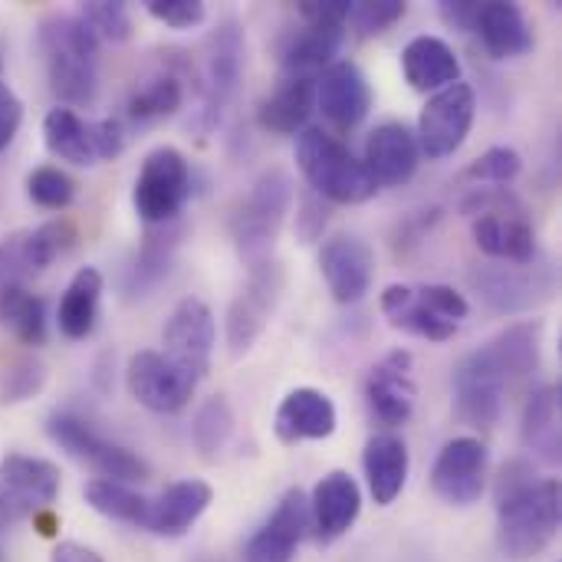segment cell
<instances>
[{"label":"cell","mask_w":562,"mask_h":562,"mask_svg":"<svg viewBox=\"0 0 562 562\" xmlns=\"http://www.w3.org/2000/svg\"><path fill=\"white\" fill-rule=\"evenodd\" d=\"M543 323L527 319L501 329L481 349L468 352L454 369L458 415L474 428H494L504 412V395L540 369Z\"/></svg>","instance_id":"cell-1"},{"label":"cell","mask_w":562,"mask_h":562,"mask_svg":"<svg viewBox=\"0 0 562 562\" xmlns=\"http://www.w3.org/2000/svg\"><path fill=\"white\" fill-rule=\"evenodd\" d=\"M560 481L510 461L497 481V547L510 562L537 560L560 533Z\"/></svg>","instance_id":"cell-2"},{"label":"cell","mask_w":562,"mask_h":562,"mask_svg":"<svg viewBox=\"0 0 562 562\" xmlns=\"http://www.w3.org/2000/svg\"><path fill=\"white\" fill-rule=\"evenodd\" d=\"M40 49L53 95L69 105H89L99 92V40L79 13H49L40 23Z\"/></svg>","instance_id":"cell-3"},{"label":"cell","mask_w":562,"mask_h":562,"mask_svg":"<svg viewBox=\"0 0 562 562\" xmlns=\"http://www.w3.org/2000/svg\"><path fill=\"white\" fill-rule=\"evenodd\" d=\"M461 211L471 217V234L477 250L497 263H533L537 260V231L517 194L507 188H474Z\"/></svg>","instance_id":"cell-4"},{"label":"cell","mask_w":562,"mask_h":562,"mask_svg":"<svg viewBox=\"0 0 562 562\" xmlns=\"http://www.w3.org/2000/svg\"><path fill=\"white\" fill-rule=\"evenodd\" d=\"M296 165L316 198L326 204H366L379 194L369 168L326 128H303L296 135Z\"/></svg>","instance_id":"cell-5"},{"label":"cell","mask_w":562,"mask_h":562,"mask_svg":"<svg viewBox=\"0 0 562 562\" xmlns=\"http://www.w3.org/2000/svg\"><path fill=\"white\" fill-rule=\"evenodd\" d=\"M290 207H293V181L283 168L263 171L240 198V204L231 214V240L250 267L270 260V250L280 240Z\"/></svg>","instance_id":"cell-6"},{"label":"cell","mask_w":562,"mask_h":562,"mask_svg":"<svg viewBox=\"0 0 562 562\" xmlns=\"http://www.w3.org/2000/svg\"><path fill=\"white\" fill-rule=\"evenodd\" d=\"M300 26L286 30L277 53L290 76H313L336 63L346 30L349 0H303L296 3Z\"/></svg>","instance_id":"cell-7"},{"label":"cell","mask_w":562,"mask_h":562,"mask_svg":"<svg viewBox=\"0 0 562 562\" xmlns=\"http://www.w3.org/2000/svg\"><path fill=\"white\" fill-rule=\"evenodd\" d=\"M191 198V168L188 158L171 148L158 145L145 155L135 184H132V207L142 224L165 227L175 224Z\"/></svg>","instance_id":"cell-8"},{"label":"cell","mask_w":562,"mask_h":562,"mask_svg":"<svg viewBox=\"0 0 562 562\" xmlns=\"http://www.w3.org/2000/svg\"><path fill=\"white\" fill-rule=\"evenodd\" d=\"M46 435L49 441L66 451L72 461L92 468L102 481H115V484H138L148 477V464L128 451L125 445L109 441L105 435H99L89 422L69 415V412H56L46 418Z\"/></svg>","instance_id":"cell-9"},{"label":"cell","mask_w":562,"mask_h":562,"mask_svg":"<svg viewBox=\"0 0 562 562\" xmlns=\"http://www.w3.org/2000/svg\"><path fill=\"white\" fill-rule=\"evenodd\" d=\"M59 468L30 454H7L0 461V543L3 537L43 514L59 497Z\"/></svg>","instance_id":"cell-10"},{"label":"cell","mask_w":562,"mask_h":562,"mask_svg":"<svg viewBox=\"0 0 562 562\" xmlns=\"http://www.w3.org/2000/svg\"><path fill=\"white\" fill-rule=\"evenodd\" d=\"M43 142L49 155L76 168H92L99 161L119 158L125 148V125L119 119L86 122L66 105H56L43 119Z\"/></svg>","instance_id":"cell-11"},{"label":"cell","mask_w":562,"mask_h":562,"mask_svg":"<svg viewBox=\"0 0 562 562\" xmlns=\"http://www.w3.org/2000/svg\"><path fill=\"white\" fill-rule=\"evenodd\" d=\"M283 286H286V270L280 260H263V263H254L244 286L237 290L231 310H227V349L234 359L247 356L257 339L267 333L277 306H280V296H283Z\"/></svg>","instance_id":"cell-12"},{"label":"cell","mask_w":562,"mask_h":562,"mask_svg":"<svg viewBox=\"0 0 562 562\" xmlns=\"http://www.w3.org/2000/svg\"><path fill=\"white\" fill-rule=\"evenodd\" d=\"M76 244V224L69 217H53L36 227H23L0 240V290L26 286L46 273Z\"/></svg>","instance_id":"cell-13"},{"label":"cell","mask_w":562,"mask_h":562,"mask_svg":"<svg viewBox=\"0 0 562 562\" xmlns=\"http://www.w3.org/2000/svg\"><path fill=\"white\" fill-rule=\"evenodd\" d=\"M477 119V95L468 82H451L435 92L418 115V148L425 158H451L471 135Z\"/></svg>","instance_id":"cell-14"},{"label":"cell","mask_w":562,"mask_h":562,"mask_svg":"<svg viewBox=\"0 0 562 562\" xmlns=\"http://www.w3.org/2000/svg\"><path fill=\"white\" fill-rule=\"evenodd\" d=\"M471 286L491 310L524 313L557 290V273L537 263H484L471 270Z\"/></svg>","instance_id":"cell-15"},{"label":"cell","mask_w":562,"mask_h":562,"mask_svg":"<svg viewBox=\"0 0 562 562\" xmlns=\"http://www.w3.org/2000/svg\"><path fill=\"white\" fill-rule=\"evenodd\" d=\"M125 389L142 408L155 415H178L194 398L198 379L181 366H175L171 359H165L161 352L145 349L128 359Z\"/></svg>","instance_id":"cell-16"},{"label":"cell","mask_w":562,"mask_h":562,"mask_svg":"<svg viewBox=\"0 0 562 562\" xmlns=\"http://www.w3.org/2000/svg\"><path fill=\"white\" fill-rule=\"evenodd\" d=\"M244 72V30L227 20L204 43V72H201V122L214 128L224 115V105L234 99Z\"/></svg>","instance_id":"cell-17"},{"label":"cell","mask_w":562,"mask_h":562,"mask_svg":"<svg viewBox=\"0 0 562 562\" xmlns=\"http://www.w3.org/2000/svg\"><path fill=\"white\" fill-rule=\"evenodd\" d=\"M214 339H217V326H214L211 306L198 296H184L175 303V310L165 323V333H161L165 352L161 356L201 382L211 369Z\"/></svg>","instance_id":"cell-18"},{"label":"cell","mask_w":562,"mask_h":562,"mask_svg":"<svg viewBox=\"0 0 562 562\" xmlns=\"http://www.w3.org/2000/svg\"><path fill=\"white\" fill-rule=\"evenodd\" d=\"M435 494L451 507H474L487 487V445L481 438H454L431 468Z\"/></svg>","instance_id":"cell-19"},{"label":"cell","mask_w":562,"mask_h":562,"mask_svg":"<svg viewBox=\"0 0 562 562\" xmlns=\"http://www.w3.org/2000/svg\"><path fill=\"white\" fill-rule=\"evenodd\" d=\"M415 359L408 349H392L385 352L366 375V402L372 418H379L385 428H398L412 418L415 402H418V385H415Z\"/></svg>","instance_id":"cell-20"},{"label":"cell","mask_w":562,"mask_h":562,"mask_svg":"<svg viewBox=\"0 0 562 562\" xmlns=\"http://www.w3.org/2000/svg\"><path fill=\"white\" fill-rule=\"evenodd\" d=\"M319 273L336 303H359L375 280V250L356 234H336L319 250Z\"/></svg>","instance_id":"cell-21"},{"label":"cell","mask_w":562,"mask_h":562,"mask_svg":"<svg viewBox=\"0 0 562 562\" xmlns=\"http://www.w3.org/2000/svg\"><path fill=\"white\" fill-rule=\"evenodd\" d=\"M310 530V497L293 487L280 497L270 520L247 540L244 562H293Z\"/></svg>","instance_id":"cell-22"},{"label":"cell","mask_w":562,"mask_h":562,"mask_svg":"<svg viewBox=\"0 0 562 562\" xmlns=\"http://www.w3.org/2000/svg\"><path fill=\"white\" fill-rule=\"evenodd\" d=\"M316 105L342 132L362 125L372 109V86L362 66L352 59H336L326 66L316 79Z\"/></svg>","instance_id":"cell-23"},{"label":"cell","mask_w":562,"mask_h":562,"mask_svg":"<svg viewBox=\"0 0 562 562\" xmlns=\"http://www.w3.org/2000/svg\"><path fill=\"white\" fill-rule=\"evenodd\" d=\"M418 161H422V148H418L415 132L405 122H382L366 138L362 165L369 168V175L379 188L382 184H389V188L408 184L418 171Z\"/></svg>","instance_id":"cell-24"},{"label":"cell","mask_w":562,"mask_h":562,"mask_svg":"<svg viewBox=\"0 0 562 562\" xmlns=\"http://www.w3.org/2000/svg\"><path fill=\"white\" fill-rule=\"evenodd\" d=\"M339 412L336 402L319 392V389H293L277 408L273 431L283 445H300V441H326L336 435Z\"/></svg>","instance_id":"cell-25"},{"label":"cell","mask_w":562,"mask_h":562,"mask_svg":"<svg viewBox=\"0 0 562 562\" xmlns=\"http://www.w3.org/2000/svg\"><path fill=\"white\" fill-rule=\"evenodd\" d=\"M362 514V491L352 474L333 471L326 474L310 497V524L323 543H336L346 537Z\"/></svg>","instance_id":"cell-26"},{"label":"cell","mask_w":562,"mask_h":562,"mask_svg":"<svg viewBox=\"0 0 562 562\" xmlns=\"http://www.w3.org/2000/svg\"><path fill=\"white\" fill-rule=\"evenodd\" d=\"M471 33L494 59H517L533 49V30L520 3H507V0L477 3Z\"/></svg>","instance_id":"cell-27"},{"label":"cell","mask_w":562,"mask_h":562,"mask_svg":"<svg viewBox=\"0 0 562 562\" xmlns=\"http://www.w3.org/2000/svg\"><path fill=\"white\" fill-rule=\"evenodd\" d=\"M214 501V487L207 481L188 477V481H175L168 484L158 501H151V514H148V527L145 533L165 537V540H178L184 537L211 507Z\"/></svg>","instance_id":"cell-28"},{"label":"cell","mask_w":562,"mask_h":562,"mask_svg":"<svg viewBox=\"0 0 562 562\" xmlns=\"http://www.w3.org/2000/svg\"><path fill=\"white\" fill-rule=\"evenodd\" d=\"M316 109V76H286L257 105V125L270 135H300Z\"/></svg>","instance_id":"cell-29"},{"label":"cell","mask_w":562,"mask_h":562,"mask_svg":"<svg viewBox=\"0 0 562 562\" xmlns=\"http://www.w3.org/2000/svg\"><path fill=\"white\" fill-rule=\"evenodd\" d=\"M362 468H366V481H369V494L379 507H392L405 484H408V471H412V458H408V445L398 435H372L362 454Z\"/></svg>","instance_id":"cell-30"},{"label":"cell","mask_w":562,"mask_h":562,"mask_svg":"<svg viewBox=\"0 0 562 562\" xmlns=\"http://www.w3.org/2000/svg\"><path fill=\"white\" fill-rule=\"evenodd\" d=\"M402 69L405 79L412 82V89L418 92H441L451 82H461V59L458 53L441 40V36H415L405 49H402Z\"/></svg>","instance_id":"cell-31"},{"label":"cell","mask_w":562,"mask_h":562,"mask_svg":"<svg viewBox=\"0 0 562 562\" xmlns=\"http://www.w3.org/2000/svg\"><path fill=\"white\" fill-rule=\"evenodd\" d=\"M181 237H184V227L178 221L165 224V227H151L145 234L135 260L125 270V293L128 296H148L171 273V263L178 257Z\"/></svg>","instance_id":"cell-32"},{"label":"cell","mask_w":562,"mask_h":562,"mask_svg":"<svg viewBox=\"0 0 562 562\" xmlns=\"http://www.w3.org/2000/svg\"><path fill=\"white\" fill-rule=\"evenodd\" d=\"M105 280L95 267H79L72 280L63 290V300L56 306V326L66 339L79 342L89 339L95 323H99V306H102Z\"/></svg>","instance_id":"cell-33"},{"label":"cell","mask_w":562,"mask_h":562,"mask_svg":"<svg viewBox=\"0 0 562 562\" xmlns=\"http://www.w3.org/2000/svg\"><path fill=\"white\" fill-rule=\"evenodd\" d=\"M524 445L533 458H540L547 468H557L562 458L560 435V389L557 385H540L527 408H524Z\"/></svg>","instance_id":"cell-34"},{"label":"cell","mask_w":562,"mask_h":562,"mask_svg":"<svg viewBox=\"0 0 562 562\" xmlns=\"http://www.w3.org/2000/svg\"><path fill=\"white\" fill-rule=\"evenodd\" d=\"M379 306H382L385 319H389L395 329L408 333V336H418V339H428V342H448V339H454V333H458L454 323H445L441 316H435V313L422 303V296L415 293V286H402V283L385 286Z\"/></svg>","instance_id":"cell-35"},{"label":"cell","mask_w":562,"mask_h":562,"mask_svg":"<svg viewBox=\"0 0 562 562\" xmlns=\"http://www.w3.org/2000/svg\"><path fill=\"white\" fill-rule=\"evenodd\" d=\"M0 326L23 346L46 342V300L30 286H3L0 290Z\"/></svg>","instance_id":"cell-36"},{"label":"cell","mask_w":562,"mask_h":562,"mask_svg":"<svg viewBox=\"0 0 562 562\" xmlns=\"http://www.w3.org/2000/svg\"><path fill=\"white\" fill-rule=\"evenodd\" d=\"M184 105V79L171 69L148 76L125 102V115L135 125H151L175 115Z\"/></svg>","instance_id":"cell-37"},{"label":"cell","mask_w":562,"mask_h":562,"mask_svg":"<svg viewBox=\"0 0 562 562\" xmlns=\"http://www.w3.org/2000/svg\"><path fill=\"white\" fill-rule=\"evenodd\" d=\"M82 497L86 504L105 517V520H115V524H125V527H135V530H145L148 527V514H151V501L135 494L128 484H115V481H89L82 487Z\"/></svg>","instance_id":"cell-38"},{"label":"cell","mask_w":562,"mask_h":562,"mask_svg":"<svg viewBox=\"0 0 562 562\" xmlns=\"http://www.w3.org/2000/svg\"><path fill=\"white\" fill-rule=\"evenodd\" d=\"M231 435H234V408H231V402L224 395L207 398L198 408L194 422H191V441H194V448L204 458H217L227 448Z\"/></svg>","instance_id":"cell-39"},{"label":"cell","mask_w":562,"mask_h":562,"mask_svg":"<svg viewBox=\"0 0 562 562\" xmlns=\"http://www.w3.org/2000/svg\"><path fill=\"white\" fill-rule=\"evenodd\" d=\"M79 194V184L72 175H66L56 165H40L26 175V198L43 211H66Z\"/></svg>","instance_id":"cell-40"},{"label":"cell","mask_w":562,"mask_h":562,"mask_svg":"<svg viewBox=\"0 0 562 562\" xmlns=\"http://www.w3.org/2000/svg\"><path fill=\"white\" fill-rule=\"evenodd\" d=\"M520 171H524L520 151L510 148V145H494V148H487L477 161H471V165L464 168L461 178H464V181H474V188H481V184L507 188V184L517 181Z\"/></svg>","instance_id":"cell-41"},{"label":"cell","mask_w":562,"mask_h":562,"mask_svg":"<svg viewBox=\"0 0 562 562\" xmlns=\"http://www.w3.org/2000/svg\"><path fill=\"white\" fill-rule=\"evenodd\" d=\"M46 385V366L36 356L13 359L0 375V405H20L43 392Z\"/></svg>","instance_id":"cell-42"},{"label":"cell","mask_w":562,"mask_h":562,"mask_svg":"<svg viewBox=\"0 0 562 562\" xmlns=\"http://www.w3.org/2000/svg\"><path fill=\"white\" fill-rule=\"evenodd\" d=\"M82 23L95 33V40L102 43H125L132 36V13L125 3L119 0H92L79 7Z\"/></svg>","instance_id":"cell-43"},{"label":"cell","mask_w":562,"mask_h":562,"mask_svg":"<svg viewBox=\"0 0 562 562\" xmlns=\"http://www.w3.org/2000/svg\"><path fill=\"white\" fill-rule=\"evenodd\" d=\"M405 0H359L349 3V26L359 36H379L405 16Z\"/></svg>","instance_id":"cell-44"},{"label":"cell","mask_w":562,"mask_h":562,"mask_svg":"<svg viewBox=\"0 0 562 562\" xmlns=\"http://www.w3.org/2000/svg\"><path fill=\"white\" fill-rule=\"evenodd\" d=\"M145 13L171 30H194L207 20L204 0H145Z\"/></svg>","instance_id":"cell-45"},{"label":"cell","mask_w":562,"mask_h":562,"mask_svg":"<svg viewBox=\"0 0 562 562\" xmlns=\"http://www.w3.org/2000/svg\"><path fill=\"white\" fill-rule=\"evenodd\" d=\"M418 296H422V303L435 313V316H441L445 323H454V326H461L464 319H468V313H471V306H468V300H464V293H458L454 286H445V283H428V286H418L415 290Z\"/></svg>","instance_id":"cell-46"},{"label":"cell","mask_w":562,"mask_h":562,"mask_svg":"<svg viewBox=\"0 0 562 562\" xmlns=\"http://www.w3.org/2000/svg\"><path fill=\"white\" fill-rule=\"evenodd\" d=\"M326 224H329V204L310 191V194L303 198L300 211H296V231H300V237L310 244V240H316V237L323 234Z\"/></svg>","instance_id":"cell-47"},{"label":"cell","mask_w":562,"mask_h":562,"mask_svg":"<svg viewBox=\"0 0 562 562\" xmlns=\"http://www.w3.org/2000/svg\"><path fill=\"white\" fill-rule=\"evenodd\" d=\"M20 122H23V102L7 82H0V151L16 138Z\"/></svg>","instance_id":"cell-48"},{"label":"cell","mask_w":562,"mask_h":562,"mask_svg":"<svg viewBox=\"0 0 562 562\" xmlns=\"http://www.w3.org/2000/svg\"><path fill=\"white\" fill-rule=\"evenodd\" d=\"M474 10H477V0H454V3L445 0V3L438 7L441 20H445L448 26H454V30H464V33H471Z\"/></svg>","instance_id":"cell-49"},{"label":"cell","mask_w":562,"mask_h":562,"mask_svg":"<svg viewBox=\"0 0 562 562\" xmlns=\"http://www.w3.org/2000/svg\"><path fill=\"white\" fill-rule=\"evenodd\" d=\"M49 562H105V560H102L92 547H82V543L66 540V543H59V547L53 550Z\"/></svg>","instance_id":"cell-50"}]
</instances>
